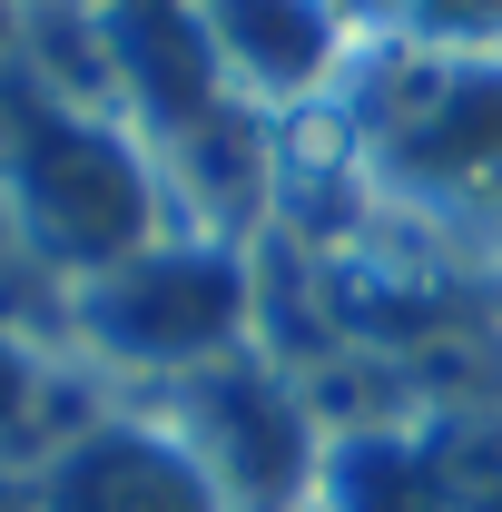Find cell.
<instances>
[{
	"instance_id": "1",
	"label": "cell",
	"mask_w": 502,
	"mask_h": 512,
	"mask_svg": "<svg viewBox=\"0 0 502 512\" xmlns=\"http://www.w3.org/2000/svg\"><path fill=\"white\" fill-rule=\"evenodd\" d=\"M79 335L138 375L227 365L247 335V266L207 237H158L109 276H79Z\"/></svg>"
},
{
	"instance_id": "2",
	"label": "cell",
	"mask_w": 502,
	"mask_h": 512,
	"mask_svg": "<svg viewBox=\"0 0 502 512\" xmlns=\"http://www.w3.org/2000/svg\"><path fill=\"white\" fill-rule=\"evenodd\" d=\"M10 217H20V247L60 256L79 276H109L138 247H158V178L128 158L109 128L79 119H40L10 158Z\"/></svg>"
},
{
	"instance_id": "3",
	"label": "cell",
	"mask_w": 502,
	"mask_h": 512,
	"mask_svg": "<svg viewBox=\"0 0 502 512\" xmlns=\"http://www.w3.org/2000/svg\"><path fill=\"white\" fill-rule=\"evenodd\" d=\"M178 444L197 453V473L227 493V512H296L325 483V444H315L306 404L286 394V384L247 365V355H227V365H197L178 375Z\"/></svg>"
},
{
	"instance_id": "4",
	"label": "cell",
	"mask_w": 502,
	"mask_h": 512,
	"mask_svg": "<svg viewBox=\"0 0 502 512\" xmlns=\"http://www.w3.org/2000/svg\"><path fill=\"white\" fill-rule=\"evenodd\" d=\"M394 188L443 217H502V69H453L384 128Z\"/></svg>"
},
{
	"instance_id": "5",
	"label": "cell",
	"mask_w": 502,
	"mask_h": 512,
	"mask_svg": "<svg viewBox=\"0 0 502 512\" xmlns=\"http://www.w3.org/2000/svg\"><path fill=\"white\" fill-rule=\"evenodd\" d=\"M50 512H227L168 424H99L50 463Z\"/></svg>"
},
{
	"instance_id": "6",
	"label": "cell",
	"mask_w": 502,
	"mask_h": 512,
	"mask_svg": "<svg viewBox=\"0 0 502 512\" xmlns=\"http://www.w3.org/2000/svg\"><path fill=\"white\" fill-rule=\"evenodd\" d=\"M207 50L227 69H247L256 89H306L335 60V10L325 0H197Z\"/></svg>"
},
{
	"instance_id": "7",
	"label": "cell",
	"mask_w": 502,
	"mask_h": 512,
	"mask_svg": "<svg viewBox=\"0 0 502 512\" xmlns=\"http://www.w3.org/2000/svg\"><path fill=\"white\" fill-rule=\"evenodd\" d=\"M434 40H502V0H414Z\"/></svg>"
},
{
	"instance_id": "8",
	"label": "cell",
	"mask_w": 502,
	"mask_h": 512,
	"mask_svg": "<svg viewBox=\"0 0 502 512\" xmlns=\"http://www.w3.org/2000/svg\"><path fill=\"white\" fill-rule=\"evenodd\" d=\"M30 394H40V365H30V355H20V345L0 335V434H10V424L30 414Z\"/></svg>"
},
{
	"instance_id": "9",
	"label": "cell",
	"mask_w": 502,
	"mask_h": 512,
	"mask_svg": "<svg viewBox=\"0 0 502 512\" xmlns=\"http://www.w3.org/2000/svg\"><path fill=\"white\" fill-rule=\"evenodd\" d=\"M483 512H502V493H493V503H483Z\"/></svg>"
}]
</instances>
